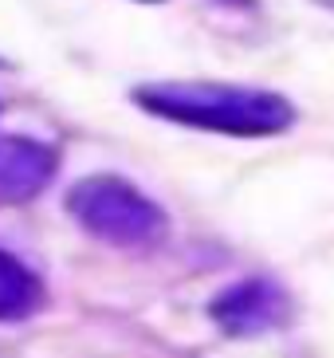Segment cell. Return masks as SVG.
<instances>
[{
	"mask_svg": "<svg viewBox=\"0 0 334 358\" xmlns=\"http://www.w3.org/2000/svg\"><path fill=\"white\" fill-rule=\"evenodd\" d=\"M130 99L154 118L228 138H272L295 122V106L283 95L236 83H146Z\"/></svg>",
	"mask_w": 334,
	"mask_h": 358,
	"instance_id": "obj_1",
	"label": "cell"
},
{
	"mask_svg": "<svg viewBox=\"0 0 334 358\" xmlns=\"http://www.w3.org/2000/svg\"><path fill=\"white\" fill-rule=\"evenodd\" d=\"M67 209L91 236L118 248H146L166 236V213L126 178L94 173L67 189Z\"/></svg>",
	"mask_w": 334,
	"mask_h": 358,
	"instance_id": "obj_2",
	"label": "cell"
},
{
	"mask_svg": "<svg viewBox=\"0 0 334 358\" xmlns=\"http://www.w3.org/2000/svg\"><path fill=\"white\" fill-rule=\"evenodd\" d=\"M209 315L224 335L252 338L287 323L291 299H287V292L279 284L263 280V275H252V280H240V284L224 287L220 295H212Z\"/></svg>",
	"mask_w": 334,
	"mask_h": 358,
	"instance_id": "obj_3",
	"label": "cell"
},
{
	"mask_svg": "<svg viewBox=\"0 0 334 358\" xmlns=\"http://www.w3.org/2000/svg\"><path fill=\"white\" fill-rule=\"evenodd\" d=\"M55 173V150L36 138H0V205H24L40 197Z\"/></svg>",
	"mask_w": 334,
	"mask_h": 358,
	"instance_id": "obj_4",
	"label": "cell"
},
{
	"mask_svg": "<svg viewBox=\"0 0 334 358\" xmlns=\"http://www.w3.org/2000/svg\"><path fill=\"white\" fill-rule=\"evenodd\" d=\"M43 307V280L12 252H0V323L28 319Z\"/></svg>",
	"mask_w": 334,
	"mask_h": 358,
	"instance_id": "obj_5",
	"label": "cell"
},
{
	"mask_svg": "<svg viewBox=\"0 0 334 358\" xmlns=\"http://www.w3.org/2000/svg\"><path fill=\"white\" fill-rule=\"evenodd\" d=\"M314 4H323V8H331V12H334V0H314Z\"/></svg>",
	"mask_w": 334,
	"mask_h": 358,
	"instance_id": "obj_6",
	"label": "cell"
},
{
	"mask_svg": "<svg viewBox=\"0 0 334 358\" xmlns=\"http://www.w3.org/2000/svg\"><path fill=\"white\" fill-rule=\"evenodd\" d=\"M4 67H8V64H4V59H0V71H4Z\"/></svg>",
	"mask_w": 334,
	"mask_h": 358,
	"instance_id": "obj_7",
	"label": "cell"
}]
</instances>
